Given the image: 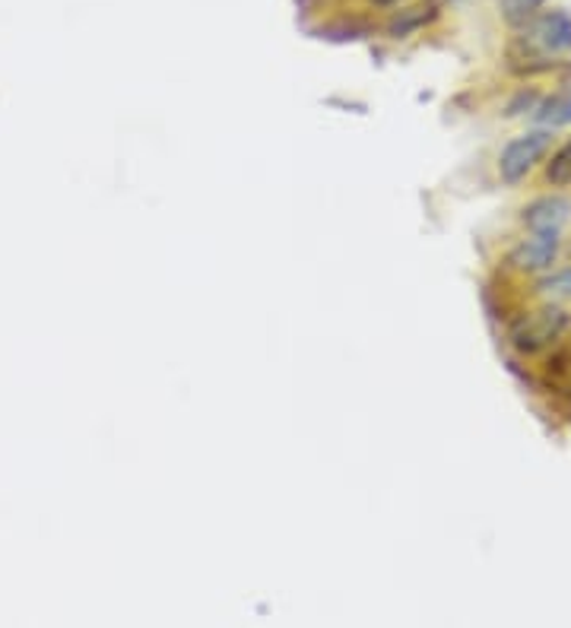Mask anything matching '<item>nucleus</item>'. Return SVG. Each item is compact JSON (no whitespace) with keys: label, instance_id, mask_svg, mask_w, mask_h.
<instances>
[{"label":"nucleus","instance_id":"7","mask_svg":"<svg viewBox=\"0 0 571 628\" xmlns=\"http://www.w3.org/2000/svg\"><path fill=\"white\" fill-rule=\"evenodd\" d=\"M533 121L536 127H547V130H559V127L571 125V89H559L547 99H540L536 111H533Z\"/></svg>","mask_w":571,"mask_h":628},{"label":"nucleus","instance_id":"6","mask_svg":"<svg viewBox=\"0 0 571 628\" xmlns=\"http://www.w3.org/2000/svg\"><path fill=\"white\" fill-rule=\"evenodd\" d=\"M439 3H413V7H403L397 13H391V20L384 22V32L391 39H410L416 36L420 29H425L429 22L439 20Z\"/></svg>","mask_w":571,"mask_h":628},{"label":"nucleus","instance_id":"9","mask_svg":"<svg viewBox=\"0 0 571 628\" xmlns=\"http://www.w3.org/2000/svg\"><path fill=\"white\" fill-rule=\"evenodd\" d=\"M543 181L555 190L571 188V137L562 147L550 149V156L543 163Z\"/></svg>","mask_w":571,"mask_h":628},{"label":"nucleus","instance_id":"12","mask_svg":"<svg viewBox=\"0 0 571 628\" xmlns=\"http://www.w3.org/2000/svg\"><path fill=\"white\" fill-rule=\"evenodd\" d=\"M372 3H375V7H384V10H387V7H397L401 0H372Z\"/></svg>","mask_w":571,"mask_h":628},{"label":"nucleus","instance_id":"8","mask_svg":"<svg viewBox=\"0 0 571 628\" xmlns=\"http://www.w3.org/2000/svg\"><path fill=\"white\" fill-rule=\"evenodd\" d=\"M533 293L540 295L543 302H552V305H565L571 302V264L565 267H552L543 276L533 279Z\"/></svg>","mask_w":571,"mask_h":628},{"label":"nucleus","instance_id":"2","mask_svg":"<svg viewBox=\"0 0 571 628\" xmlns=\"http://www.w3.org/2000/svg\"><path fill=\"white\" fill-rule=\"evenodd\" d=\"M518 45L524 48L521 61H543V67L550 70L555 58L571 55V13L565 7H552L536 13L533 20L521 26Z\"/></svg>","mask_w":571,"mask_h":628},{"label":"nucleus","instance_id":"3","mask_svg":"<svg viewBox=\"0 0 571 628\" xmlns=\"http://www.w3.org/2000/svg\"><path fill=\"white\" fill-rule=\"evenodd\" d=\"M552 130L547 127H530L524 134L511 137L505 147L499 149V159H495V171H499V181L505 188H521L536 168L547 163L552 149Z\"/></svg>","mask_w":571,"mask_h":628},{"label":"nucleus","instance_id":"10","mask_svg":"<svg viewBox=\"0 0 571 628\" xmlns=\"http://www.w3.org/2000/svg\"><path fill=\"white\" fill-rule=\"evenodd\" d=\"M543 3L547 0H502V17H505L511 26H524V22H530L540 10H543Z\"/></svg>","mask_w":571,"mask_h":628},{"label":"nucleus","instance_id":"4","mask_svg":"<svg viewBox=\"0 0 571 628\" xmlns=\"http://www.w3.org/2000/svg\"><path fill=\"white\" fill-rule=\"evenodd\" d=\"M571 223V197L562 190H550V194H540L528 200L521 207V226L530 235H552V238H562V232L569 229Z\"/></svg>","mask_w":571,"mask_h":628},{"label":"nucleus","instance_id":"5","mask_svg":"<svg viewBox=\"0 0 571 628\" xmlns=\"http://www.w3.org/2000/svg\"><path fill=\"white\" fill-rule=\"evenodd\" d=\"M559 248H562V238L530 235V238H521V242L505 254V267L508 271L521 273V276H533V279H536V276H543V273L555 267Z\"/></svg>","mask_w":571,"mask_h":628},{"label":"nucleus","instance_id":"11","mask_svg":"<svg viewBox=\"0 0 571 628\" xmlns=\"http://www.w3.org/2000/svg\"><path fill=\"white\" fill-rule=\"evenodd\" d=\"M540 92L536 89H518L514 92V99L505 105V115L508 118H521V115H533L536 111V105H540Z\"/></svg>","mask_w":571,"mask_h":628},{"label":"nucleus","instance_id":"1","mask_svg":"<svg viewBox=\"0 0 571 628\" xmlns=\"http://www.w3.org/2000/svg\"><path fill=\"white\" fill-rule=\"evenodd\" d=\"M571 314L562 305L543 302L540 308L524 314H514L508 324V343L518 356H536L547 353L550 346H559L562 336L569 334Z\"/></svg>","mask_w":571,"mask_h":628}]
</instances>
